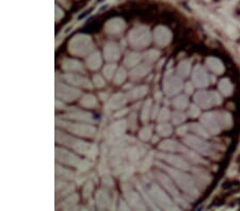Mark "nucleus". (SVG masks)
<instances>
[{
  "label": "nucleus",
  "mask_w": 240,
  "mask_h": 211,
  "mask_svg": "<svg viewBox=\"0 0 240 211\" xmlns=\"http://www.w3.org/2000/svg\"><path fill=\"white\" fill-rule=\"evenodd\" d=\"M128 41L134 48L141 49L147 47L151 43V33L148 28L140 26L132 29L128 34Z\"/></svg>",
  "instance_id": "39448f33"
},
{
  "label": "nucleus",
  "mask_w": 240,
  "mask_h": 211,
  "mask_svg": "<svg viewBox=\"0 0 240 211\" xmlns=\"http://www.w3.org/2000/svg\"><path fill=\"white\" fill-rule=\"evenodd\" d=\"M56 160L58 162L64 163L68 166H73V168H78V165L80 164L81 159L78 156H76L75 154L71 152L69 150L64 149V148L56 147Z\"/></svg>",
  "instance_id": "1a4fd4ad"
},
{
  "label": "nucleus",
  "mask_w": 240,
  "mask_h": 211,
  "mask_svg": "<svg viewBox=\"0 0 240 211\" xmlns=\"http://www.w3.org/2000/svg\"><path fill=\"white\" fill-rule=\"evenodd\" d=\"M61 17H63V11L60 10V8L57 6H56V20L58 22Z\"/></svg>",
  "instance_id": "bf43d9fd"
},
{
  "label": "nucleus",
  "mask_w": 240,
  "mask_h": 211,
  "mask_svg": "<svg viewBox=\"0 0 240 211\" xmlns=\"http://www.w3.org/2000/svg\"><path fill=\"white\" fill-rule=\"evenodd\" d=\"M206 64L208 65V67L211 69V71H216L217 74H221L223 71V66H222V64L220 63L219 60L213 59V58H209V59L206 61Z\"/></svg>",
  "instance_id": "c9c22d12"
},
{
  "label": "nucleus",
  "mask_w": 240,
  "mask_h": 211,
  "mask_svg": "<svg viewBox=\"0 0 240 211\" xmlns=\"http://www.w3.org/2000/svg\"><path fill=\"white\" fill-rule=\"evenodd\" d=\"M102 185H106V187L111 188V187H113L114 182H113L112 178H111L110 176H108V175H104V178H102Z\"/></svg>",
  "instance_id": "5fc2aeb1"
},
{
  "label": "nucleus",
  "mask_w": 240,
  "mask_h": 211,
  "mask_svg": "<svg viewBox=\"0 0 240 211\" xmlns=\"http://www.w3.org/2000/svg\"><path fill=\"white\" fill-rule=\"evenodd\" d=\"M129 127L131 129H134L136 128V125H137V115L136 113H132L131 115H129Z\"/></svg>",
  "instance_id": "6e6d98bb"
},
{
  "label": "nucleus",
  "mask_w": 240,
  "mask_h": 211,
  "mask_svg": "<svg viewBox=\"0 0 240 211\" xmlns=\"http://www.w3.org/2000/svg\"><path fill=\"white\" fill-rule=\"evenodd\" d=\"M152 134H153V127L152 126H145L140 130L139 138L141 141L146 142V141H148L151 138H152Z\"/></svg>",
  "instance_id": "ea45409f"
},
{
  "label": "nucleus",
  "mask_w": 240,
  "mask_h": 211,
  "mask_svg": "<svg viewBox=\"0 0 240 211\" xmlns=\"http://www.w3.org/2000/svg\"><path fill=\"white\" fill-rule=\"evenodd\" d=\"M61 66L64 71H69V73H73V71H76V73H85V68H83L82 64L73 59L63 60L61 63Z\"/></svg>",
  "instance_id": "5701e85b"
},
{
  "label": "nucleus",
  "mask_w": 240,
  "mask_h": 211,
  "mask_svg": "<svg viewBox=\"0 0 240 211\" xmlns=\"http://www.w3.org/2000/svg\"><path fill=\"white\" fill-rule=\"evenodd\" d=\"M158 157L161 158L162 160L167 161L171 165H173L176 168H180V170H189L190 166L187 162L185 161L181 157L175 156V155H167V154H158Z\"/></svg>",
  "instance_id": "f3484780"
},
{
  "label": "nucleus",
  "mask_w": 240,
  "mask_h": 211,
  "mask_svg": "<svg viewBox=\"0 0 240 211\" xmlns=\"http://www.w3.org/2000/svg\"><path fill=\"white\" fill-rule=\"evenodd\" d=\"M151 115H152V100H151V99H147V100L144 103L143 108H142L141 120L143 123H147Z\"/></svg>",
  "instance_id": "473e14b6"
},
{
  "label": "nucleus",
  "mask_w": 240,
  "mask_h": 211,
  "mask_svg": "<svg viewBox=\"0 0 240 211\" xmlns=\"http://www.w3.org/2000/svg\"><path fill=\"white\" fill-rule=\"evenodd\" d=\"M158 165L163 168L164 170L171 175V177L175 180V182L179 185V188H181L184 191L187 192V193L190 194V195H193V196L197 195V188H195L194 182L192 181L190 176H188L187 174L181 173L180 171H177L175 168H168V166H164L160 163H158Z\"/></svg>",
  "instance_id": "20e7f679"
},
{
  "label": "nucleus",
  "mask_w": 240,
  "mask_h": 211,
  "mask_svg": "<svg viewBox=\"0 0 240 211\" xmlns=\"http://www.w3.org/2000/svg\"><path fill=\"white\" fill-rule=\"evenodd\" d=\"M157 130V133L161 136H169L170 134L172 133V127L171 125L167 124V123H161L157 126L156 128Z\"/></svg>",
  "instance_id": "58836bf2"
},
{
  "label": "nucleus",
  "mask_w": 240,
  "mask_h": 211,
  "mask_svg": "<svg viewBox=\"0 0 240 211\" xmlns=\"http://www.w3.org/2000/svg\"><path fill=\"white\" fill-rule=\"evenodd\" d=\"M148 91V87L146 85H140V87H137L134 89H132L131 91L128 93V97L132 100L134 99H139L142 98L146 95V93Z\"/></svg>",
  "instance_id": "c756f323"
},
{
  "label": "nucleus",
  "mask_w": 240,
  "mask_h": 211,
  "mask_svg": "<svg viewBox=\"0 0 240 211\" xmlns=\"http://www.w3.org/2000/svg\"><path fill=\"white\" fill-rule=\"evenodd\" d=\"M93 189H94V185H93V182L92 181H88L87 184H85V185L83 187V197L88 198L91 196V194H92L93 192Z\"/></svg>",
  "instance_id": "de8ad7c7"
},
{
  "label": "nucleus",
  "mask_w": 240,
  "mask_h": 211,
  "mask_svg": "<svg viewBox=\"0 0 240 211\" xmlns=\"http://www.w3.org/2000/svg\"><path fill=\"white\" fill-rule=\"evenodd\" d=\"M141 55L137 52H128L124 59V64L127 67H134L139 64Z\"/></svg>",
  "instance_id": "7c9ffc66"
},
{
  "label": "nucleus",
  "mask_w": 240,
  "mask_h": 211,
  "mask_svg": "<svg viewBox=\"0 0 240 211\" xmlns=\"http://www.w3.org/2000/svg\"><path fill=\"white\" fill-rule=\"evenodd\" d=\"M126 25H125L124 20L121 18H112V19L108 20L107 24L105 25V31L106 33L110 34V35H118L123 30L125 29Z\"/></svg>",
  "instance_id": "dca6fc26"
},
{
  "label": "nucleus",
  "mask_w": 240,
  "mask_h": 211,
  "mask_svg": "<svg viewBox=\"0 0 240 211\" xmlns=\"http://www.w3.org/2000/svg\"><path fill=\"white\" fill-rule=\"evenodd\" d=\"M116 73V65L115 64H107L102 69V74L107 79H112Z\"/></svg>",
  "instance_id": "79ce46f5"
},
{
  "label": "nucleus",
  "mask_w": 240,
  "mask_h": 211,
  "mask_svg": "<svg viewBox=\"0 0 240 211\" xmlns=\"http://www.w3.org/2000/svg\"><path fill=\"white\" fill-rule=\"evenodd\" d=\"M144 152H145V147H143V146L132 145V146H128L127 147L126 155L132 163H136V162H138L140 158L143 156Z\"/></svg>",
  "instance_id": "4be33fe9"
},
{
  "label": "nucleus",
  "mask_w": 240,
  "mask_h": 211,
  "mask_svg": "<svg viewBox=\"0 0 240 211\" xmlns=\"http://www.w3.org/2000/svg\"><path fill=\"white\" fill-rule=\"evenodd\" d=\"M144 60L147 61L148 63H152V62H155L156 60L158 59V57L160 55V52L159 50H156V49H151L148 51H146L144 53Z\"/></svg>",
  "instance_id": "37998d69"
},
{
  "label": "nucleus",
  "mask_w": 240,
  "mask_h": 211,
  "mask_svg": "<svg viewBox=\"0 0 240 211\" xmlns=\"http://www.w3.org/2000/svg\"><path fill=\"white\" fill-rule=\"evenodd\" d=\"M105 159L106 158L101 157V161L98 165V173L101 174V175H107V174L109 173V166H108V164H107V162L105 161Z\"/></svg>",
  "instance_id": "8fccbe9b"
},
{
  "label": "nucleus",
  "mask_w": 240,
  "mask_h": 211,
  "mask_svg": "<svg viewBox=\"0 0 240 211\" xmlns=\"http://www.w3.org/2000/svg\"><path fill=\"white\" fill-rule=\"evenodd\" d=\"M180 145L174 140H167L159 144V148L163 152H177L179 150Z\"/></svg>",
  "instance_id": "2f4dec72"
},
{
  "label": "nucleus",
  "mask_w": 240,
  "mask_h": 211,
  "mask_svg": "<svg viewBox=\"0 0 240 211\" xmlns=\"http://www.w3.org/2000/svg\"><path fill=\"white\" fill-rule=\"evenodd\" d=\"M191 129H192L193 131L194 132H200V136H208V134L206 133V132L204 131V129H202L201 128V126H200L199 124H192V126H191Z\"/></svg>",
  "instance_id": "864d4df0"
},
{
  "label": "nucleus",
  "mask_w": 240,
  "mask_h": 211,
  "mask_svg": "<svg viewBox=\"0 0 240 211\" xmlns=\"http://www.w3.org/2000/svg\"><path fill=\"white\" fill-rule=\"evenodd\" d=\"M126 76H127V74H126V71H125V69L121 67V68H118V71H116L115 75H114L113 82L115 83L116 85L122 84V83L125 81V79H126Z\"/></svg>",
  "instance_id": "a19ab883"
},
{
  "label": "nucleus",
  "mask_w": 240,
  "mask_h": 211,
  "mask_svg": "<svg viewBox=\"0 0 240 211\" xmlns=\"http://www.w3.org/2000/svg\"><path fill=\"white\" fill-rule=\"evenodd\" d=\"M144 189L146 190V192L148 193V195L151 196V198L155 201V204L160 208V209L164 210H177L178 208L174 205V203L172 201V199L168 196V194L165 193L163 190L159 187L157 184L150 180H146L143 184Z\"/></svg>",
  "instance_id": "f03ea898"
},
{
  "label": "nucleus",
  "mask_w": 240,
  "mask_h": 211,
  "mask_svg": "<svg viewBox=\"0 0 240 211\" xmlns=\"http://www.w3.org/2000/svg\"><path fill=\"white\" fill-rule=\"evenodd\" d=\"M154 155H155L154 152H148L147 156H146L143 161H142L141 166H140V172H145L151 168V165H152L154 162Z\"/></svg>",
  "instance_id": "4c0bfd02"
},
{
  "label": "nucleus",
  "mask_w": 240,
  "mask_h": 211,
  "mask_svg": "<svg viewBox=\"0 0 240 211\" xmlns=\"http://www.w3.org/2000/svg\"><path fill=\"white\" fill-rule=\"evenodd\" d=\"M185 120H186L185 114H184V113H181V112H178V111H176V112H174L173 114H172V123H173L174 125L181 124V123H183Z\"/></svg>",
  "instance_id": "a18cd8bd"
},
{
  "label": "nucleus",
  "mask_w": 240,
  "mask_h": 211,
  "mask_svg": "<svg viewBox=\"0 0 240 211\" xmlns=\"http://www.w3.org/2000/svg\"><path fill=\"white\" fill-rule=\"evenodd\" d=\"M80 105L85 108H95L97 106V100H96V97L93 96L91 94H87L81 98L80 100Z\"/></svg>",
  "instance_id": "72a5a7b5"
},
{
  "label": "nucleus",
  "mask_w": 240,
  "mask_h": 211,
  "mask_svg": "<svg viewBox=\"0 0 240 211\" xmlns=\"http://www.w3.org/2000/svg\"><path fill=\"white\" fill-rule=\"evenodd\" d=\"M78 201H79L78 194L76 193L72 194L71 196H68V197L65 199L63 203H61V208H63V209H73L77 205Z\"/></svg>",
  "instance_id": "f704fd0d"
},
{
  "label": "nucleus",
  "mask_w": 240,
  "mask_h": 211,
  "mask_svg": "<svg viewBox=\"0 0 240 211\" xmlns=\"http://www.w3.org/2000/svg\"><path fill=\"white\" fill-rule=\"evenodd\" d=\"M104 55L107 61H118L120 59L121 50L116 43H107L104 47Z\"/></svg>",
  "instance_id": "a211bd4d"
},
{
  "label": "nucleus",
  "mask_w": 240,
  "mask_h": 211,
  "mask_svg": "<svg viewBox=\"0 0 240 211\" xmlns=\"http://www.w3.org/2000/svg\"><path fill=\"white\" fill-rule=\"evenodd\" d=\"M87 65L90 69H98L101 65V53L98 51H95L93 53H91L87 59Z\"/></svg>",
  "instance_id": "cd10ccee"
},
{
  "label": "nucleus",
  "mask_w": 240,
  "mask_h": 211,
  "mask_svg": "<svg viewBox=\"0 0 240 211\" xmlns=\"http://www.w3.org/2000/svg\"><path fill=\"white\" fill-rule=\"evenodd\" d=\"M220 90L222 91V93L224 95H228L230 94V81L228 80H222L220 82Z\"/></svg>",
  "instance_id": "3c124183"
},
{
  "label": "nucleus",
  "mask_w": 240,
  "mask_h": 211,
  "mask_svg": "<svg viewBox=\"0 0 240 211\" xmlns=\"http://www.w3.org/2000/svg\"><path fill=\"white\" fill-rule=\"evenodd\" d=\"M156 177H157L158 180H159V182L161 184L162 187H163L164 189L167 190V191L169 192L172 196H173V198L175 199V201L181 204L183 206H187V204L185 203V201H184L183 197L180 196V194L178 193V191H177L175 185H174L173 181H172L171 178H170L169 176H167L163 173H159V172H157V173H156Z\"/></svg>",
  "instance_id": "6e6552de"
},
{
  "label": "nucleus",
  "mask_w": 240,
  "mask_h": 211,
  "mask_svg": "<svg viewBox=\"0 0 240 211\" xmlns=\"http://www.w3.org/2000/svg\"><path fill=\"white\" fill-rule=\"evenodd\" d=\"M127 125H126V120H121L118 122L113 123L110 126L108 130V134H107V141L108 143L114 145L121 138H123L125 131H126Z\"/></svg>",
  "instance_id": "9d476101"
},
{
  "label": "nucleus",
  "mask_w": 240,
  "mask_h": 211,
  "mask_svg": "<svg viewBox=\"0 0 240 211\" xmlns=\"http://www.w3.org/2000/svg\"><path fill=\"white\" fill-rule=\"evenodd\" d=\"M215 113H208V114H205L202 119V122L204 123L205 127L209 129L211 132L213 133H218L220 128H219V125L217 124V120H216V116H215Z\"/></svg>",
  "instance_id": "a878e982"
},
{
  "label": "nucleus",
  "mask_w": 240,
  "mask_h": 211,
  "mask_svg": "<svg viewBox=\"0 0 240 211\" xmlns=\"http://www.w3.org/2000/svg\"><path fill=\"white\" fill-rule=\"evenodd\" d=\"M63 79L68 82L69 84L76 85V87H85V89H92V84H91L90 80L88 78L83 77V76L77 75V74H65L63 76Z\"/></svg>",
  "instance_id": "2eb2a0df"
},
{
  "label": "nucleus",
  "mask_w": 240,
  "mask_h": 211,
  "mask_svg": "<svg viewBox=\"0 0 240 211\" xmlns=\"http://www.w3.org/2000/svg\"><path fill=\"white\" fill-rule=\"evenodd\" d=\"M173 106L175 107L176 109H185L186 107L188 106V99H187V97L186 96H178V97H176L175 99L173 100Z\"/></svg>",
  "instance_id": "c03bdc74"
},
{
  "label": "nucleus",
  "mask_w": 240,
  "mask_h": 211,
  "mask_svg": "<svg viewBox=\"0 0 240 211\" xmlns=\"http://www.w3.org/2000/svg\"><path fill=\"white\" fill-rule=\"evenodd\" d=\"M200 114V110H199V108L197 107H195V106H191L190 107V109H189V115L191 117H197V115Z\"/></svg>",
  "instance_id": "4d7b16f0"
},
{
  "label": "nucleus",
  "mask_w": 240,
  "mask_h": 211,
  "mask_svg": "<svg viewBox=\"0 0 240 211\" xmlns=\"http://www.w3.org/2000/svg\"><path fill=\"white\" fill-rule=\"evenodd\" d=\"M56 176L58 178H61V179L72 180L75 178V173L73 171L68 170V168H62L59 164H57L56 165Z\"/></svg>",
  "instance_id": "c85d7f7f"
},
{
  "label": "nucleus",
  "mask_w": 240,
  "mask_h": 211,
  "mask_svg": "<svg viewBox=\"0 0 240 211\" xmlns=\"http://www.w3.org/2000/svg\"><path fill=\"white\" fill-rule=\"evenodd\" d=\"M151 71V65L150 64H140V65H137L130 71V78L132 80H139L141 78H143L144 76H146L148 73Z\"/></svg>",
  "instance_id": "393cba45"
},
{
  "label": "nucleus",
  "mask_w": 240,
  "mask_h": 211,
  "mask_svg": "<svg viewBox=\"0 0 240 211\" xmlns=\"http://www.w3.org/2000/svg\"><path fill=\"white\" fill-rule=\"evenodd\" d=\"M181 87H183V82L178 77H175V76L167 77L163 81V91L168 96H172V95L178 93L180 91Z\"/></svg>",
  "instance_id": "4468645a"
},
{
  "label": "nucleus",
  "mask_w": 240,
  "mask_h": 211,
  "mask_svg": "<svg viewBox=\"0 0 240 211\" xmlns=\"http://www.w3.org/2000/svg\"><path fill=\"white\" fill-rule=\"evenodd\" d=\"M93 82H94L95 87H98V89H101V87H105V84H106V82H105V79L101 77V75H98V74H96V75L93 77Z\"/></svg>",
  "instance_id": "603ef678"
},
{
  "label": "nucleus",
  "mask_w": 240,
  "mask_h": 211,
  "mask_svg": "<svg viewBox=\"0 0 240 211\" xmlns=\"http://www.w3.org/2000/svg\"><path fill=\"white\" fill-rule=\"evenodd\" d=\"M65 117L69 120H79V122H85V123H93L94 120H93L92 114L88 112H83V111H75V112L68 113V114L65 115Z\"/></svg>",
  "instance_id": "bb28decb"
},
{
  "label": "nucleus",
  "mask_w": 240,
  "mask_h": 211,
  "mask_svg": "<svg viewBox=\"0 0 240 211\" xmlns=\"http://www.w3.org/2000/svg\"><path fill=\"white\" fill-rule=\"evenodd\" d=\"M188 130V127L187 126H183V127H179L178 129H177V133L179 134V136H184V134L186 133V131Z\"/></svg>",
  "instance_id": "052dcab7"
},
{
  "label": "nucleus",
  "mask_w": 240,
  "mask_h": 211,
  "mask_svg": "<svg viewBox=\"0 0 240 211\" xmlns=\"http://www.w3.org/2000/svg\"><path fill=\"white\" fill-rule=\"evenodd\" d=\"M192 90H193L192 85H191L190 83H187V84H186V92H187L188 94H191V93H192Z\"/></svg>",
  "instance_id": "e2e57ef3"
},
{
  "label": "nucleus",
  "mask_w": 240,
  "mask_h": 211,
  "mask_svg": "<svg viewBox=\"0 0 240 211\" xmlns=\"http://www.w3.org/2000/svg\"><path fill=\"white\" fill-rule=\"evenodd\" d=\"M62 126L65 127L71 133H74L76 136H83V138H93L96 133V129L94 126L90 125L89 123H62Z\"/></svg>",
  "instance_id": "423d86ee"
},
{
  "label": "nucleus",
  "mask_w": 240,
  "mask_h": 211,
  "mask_svg": "<svg viewBox=\"0 0 240 211\" xmlns=\"http://www.w3.org/2000/svg\"><path fill=\"white\" fill-rule=\"evenodd\" d=\"M95 203L99 210H106V209H111V199L110 196L108 195V193L102 190H98L95 194Z\"/></svg>",
  "instance_id": "6ab92c4d"
},
{
  "label": "nucleus",
  "mask_w": 240,
  "mask_h": 211,
  "mask_svg": "<svg viewBox=\"0 0 240 211\" xmlns=\"http://www.w3.org/2000/svg\"><path fill=\"white\" fill-rule=\"evenodd\" d=\"M194 99L201 107L209 108L211 105H218L221 103V99L217 93H206V92H199L195 94Z\"/></svg>",
  "instance_id": "f8f14e48"
},
{
  "label": "nucleus",
  "mask_w": 240,
  "mask_h": 211,
  "mask_svg": "<svg viewBox=\"0 0 240 211\" xmlns=\"http://www.w3.org/2000/svg\"><path fill=\"white\" fill-rule=\"evenodd\" d=\"M170 116H171V114H170L169 109L162 108L161 110H160L159 114H158V120H159V122H165V120H168L170 119Z\"/></svg>",
  "instance_id": "09e8293b"
},
{
  "label": "nucleus",
  "mask_w": 240,
  "mask_h": 211,
  "mask_svg": "<svg viewBox=\"0 0 240 211\" xmlns=\"http://www.w3.org/2000/svg\"><path fill=\"white\" fill-rule=\"evenodd\" d=\"M193 81L197 87H205L208 84V77L205 73L204 68L201 66H197L193 71Z\"/></svg>",
  "instance_id": "b1692460"
},
{
  "label": "nucleus",
  "mask_w": 240,
  "mask_h": 211,
  "mask_svg": "<svg viewBox=\"0 0 240 211\" xmlns=\"http://www.w3.org/2000/svg\"><path fill=\"white\" fill-rule=\"evenodd\" d=\"M92 39L85 34H77L68 43V51L74 55L85 57L93 50Z\"/></svg>",
  "instance_id": "7ed1b4c3"
},
{
  "label": "nucleus",
  "mask_w": 240,
  "mask_h": 211,
  "mask_svg": "<svg viewBox=\"0 0 240 211\" xmlns=\"http://www.w3.org/2000/svg\"><path fill=\"white\" fill-rule=\"evenodd\" d=\"M91 168H92V162L89 159H85V160H81L80 164H79L77 168H78L80 173H85V172H88Z\"/></svg>",
  "instance_id": "49530a36"
},
{
  "label": "nucleus",
  "mask_w": 240,
  "mask_h": 211,
  "mask_svg": "<svg viewBox=\"0 0 240 211\" xmlns=\"http://www.w3.org/2000/svg\"><path fill=\"white\" fill-rule=\"evenodd\" d=\"M127 101V97L125 96L122 93H116L114 94L110 99H109V103L107 108L110 109V110H118V109H122V107L125 106Z\"/></svg>",
  "instance_id": "412c9836"
},
{
  "label": "nucleus",
  "mask_w": 240,
  "mask_h": 211,
  "mask_svg": "<svg viewBox=\"0 0 240 211\" xmlns=\"http://www.w3.org/2000/svg\"><path fill=\"white\" fill-rule=\"evenodd\" d=\"M56 141H57V143L68 146L73 150H75L76 152L83 155V156L88 157L90 159H94L97 156V152H98V148L95 144H91V143L85 142V141L78 140V139L67 136V134L59 130L56 131Z\"/></svg>",
  "instance_id": "f257e3e1"
},
{
  "label": "nucleus",
  "mask_w": 240,
  "mask_h": 211,
  "mask_svg": "<svg viewBox=\"0 0 240 211\" xmlns=\"http://www.w3.org/2000/svg\"><path fill=\"white\" fill-rule=\"evenodd\" d=\"M127 201H124L121 199L120 201V206H118V209H122V210H129L130 209V206L127 205Z\"/></svg>",
  "instance_id": "13d9d810"
},
{
  "label": "nucleus",
  "mask_w": 240,
  "mask_h": 211,
  "mask_svg": "<svg viewBox=\"0 0 240 211\" xmlns=\"http://www.w3.org/2000/svg\"><path fill=\"white\" fill-rule=\"evenodd\" d=\"M123 191H124V196L126 198L128 205L130 206V208H132L134 210H146L147 206L142 201V198L140 196L139 193H137L134 190H132L131 188L123 187Z\"/></svg>",
  "instance_id": "9b49d317"
},
{
  "label": "nucleus",
  "mask_w": 240,
  "mask_h": 211,
  "mask_svg": "<svg viewBox=\"0 0 240 211\" xmlns=\"http://www.w3.org/2000/svg\"><path fill=\"white\" fill-rule=\"evenodd\" d=\"M190 71V62L188 61H183L179 63L178 67H177V74H178L179 77L185 78L189 75Z\"/></svg>",
  "instance_id": "e433bc0d"
},
{
  "label": "nucleus",
  "mask_w": 240,
  "mask_h": 211,
  "mask_svg": "<svg viewBox=\"0 0 240 211\" xmlns=\"http://www.w3.org/2000/svg\"><path fill=\"white\" fill-rule=\"evenodd\" d=\"M172 39V34L168 28H165L163 26H159L157 28H155L154 30V42L156 43V45L158 46H167L168 44L171 42Z\"/></svg>",
  "instance_id": "ddd939ff"
},
{
  "label": "nucleus",
  "mask_w": 240,
  "mask_h": 211,
  "mask_svg": "<svg viewBox=\"0 0 240 211\" xmlns=\"http://www.w3.org/2000/svg\"><path fill=\"white\" fill-rule=\"evenodd\" d=\"M184 142L186 143L187 145L191 146L192 148L197 149V152H203V154H207L209 150V146L207 145V143L203 142V141L199 140L197 138H194L193 136H188L185 138Z\"/></svg>",
  "instance_id": "aec40b11"
},
{
  "label": "nucleus",
  "mask_w": 240,
  "mask_h": 211,
  "mask_svg": "<svg viewBox=\"0 0 240 211\" xmlns=\"http://www.w3.org/2000/svg\"><path fill=\"white\" fill-rule=\"evenodd\" d=\"M80 91L75 89V87H71L68 85L62 84L60 82H56V96L57 98L61 99L64 101H75L79 96H80Z\"/></svg>",
  "instance_id": "0eeeda50"
},
{
  "label": "nucleus",
  "mask_w": 240,
  "mask_h": 211,
  "mask_svg": "<svg viewBox=\"0 0 240 211\" xmlns=\"http://www.w3.org/2000/svg\"><path fill=\"white\" fill-rule=\"evenodd\" d=\"M127 112H128L127 109H123V111L120 110V111H118V112L115 113V116H114V117H122V116H124V115L126 114Z\"/></svg>",
  "instance_id": "680f3d73"
}]
</instances>
